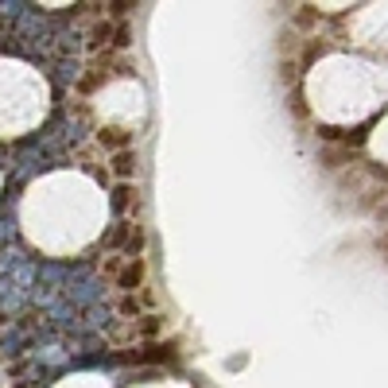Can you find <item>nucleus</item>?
<instances>
[{"instance_id":"1","label":"nucleus","mask_w":388,"mask_h":388,"mask_svg":"<svg viewBox=\"0 0 388 388\" xmlns=\"http://www.w3.org/2000/svg\"><path fill=\"white\" fill-rule=\"evenodd\" d=\"M128 206L125 191H105L94 171H62L51 175L35 194L28 198V237L47 257H70L89 253L97 245H113L121 237V226H109Z\"/></svg>"},{"instance_id":"2","label":"nucleus","mask_w":388,"mask_h":388,"mask_svg":"<svg viewBox=\"0 0 388 388\" xmlns=\"http://www.w3.org/2000/svg\"><path fill=\"white\" fill-rule=\"evenodd\" d=\"M303 101L330 128L361 125L388 109V62L361 51H330L303 74Z\"/></svg>"},{"instance_id":"4","label":"nucleus","mask_w":388,"mask_h":388,"mask_svg":"<svg viewBox=\"0 0 388 388\" xmlns=\"http://www.w3.org/2000/svg\"><path fill=\"white\" fill-rule=\"evenodd\" d=\"M350 39L361 55H388V4H361L350 16Z\"/></svg>"},{"instance_id":"3","label":"nucleus","mask_w":388,"mask_h":388,"mask_svg":"<svg viewBox=\"0 0 388 388\" xmlns=\"http://www.w3.org/2000/svg\"><path fill=\"white\" fill-rule=\"evenodd\" d=\"M47 105V86L39 70L0 66V136H20L35 128Z\"/></svg>"},{"instance_id":"5","label":"nucleus","mask_w":388,"mask_h":388,"mask_svg":"<svg viewBox=\"0 0 388 388\" xmlns=\"http://www.w3.org/2000/svg\"><path fill=\"white\" fill-rule=\"evenodd\" d=\"M365 148H369V155H373L377 163H384V167H388V113L373 125V132H369V140H365Z\"/></svg>"}]
</instances>
